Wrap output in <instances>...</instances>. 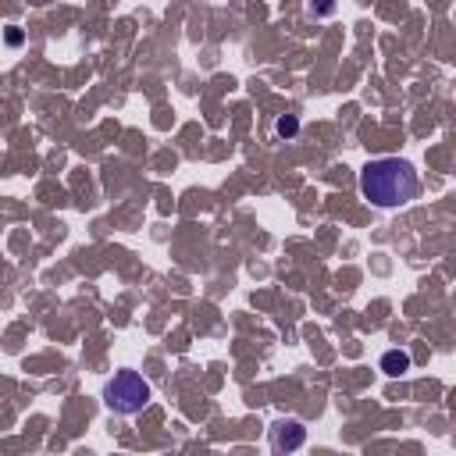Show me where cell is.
<instances>
[{
  "instance_id": "4",
  "label": "cell",
  "mask_w": 456,
  "mask_h": 456,
  "mask_svg": "<svg viewBox=\"0 0 456 456\" xmlns=\"http://www.w3.org/2000/svg\"><path fill=\"white\" fill-rule=\"evenodd\" d=\"M381 371H385L388 378L407 374V371H410V353H403V350H388V353L381 357Z\"/></svg>"
},
{
  "instance_id": "3",
  "label": "cell",
  "mask_w": 456,
  "mask_h": 456,
  "mask_svg": "<svg viewBox=\"0 0 456 456\" xmlns=\"http://www.w3.org/2000/svg\"><path fill=\"white\" fill-rule=\"evenodd\" d=\"M307 442V428L300 421H278L271 428V449L274 452H293Z\"/></svg>"
},
{
  "instance_id": "2",
  "label": "cell",
  "mask_w": 456,
  "mask_h": 456,
  "mask_svg": "<svg viewBox=\"0 0 456 456\" xmlns=\"http://www.w3.org/2000/svg\"><path fill=\"white\" fill-rule=\"evenodd\" d=\"M103 403L114 414H139L150 403V381L136 371H118L103 385Z\"/></svg>"
},
{
  "instance_id": "6",
  "label": "cell",
  "mask_w": 456,
  "mask_h": 456,
  "mask_svg": "<svg viewBox=\"0 0 456 456\" xmlns=\"http://www.w3.org/2000/svg\"><path fill=\"white\" fill-rule=\"evenodd\" d=\"M310 8H314V15H331L335 11V0H310Z\"/></svg>"
},
{
  "instance_id": "1",
  "label": "cell",
  "mask_w": 456,
  "mask_h": 456,
  "mask_svg": "<svg viewBox=\"0 0 456 456\" xmlns=\"http://www.w3.org/2000/svg\"><path fill=\"white\" fill-rule=\"evenodd\" d=\"M360 193H364V200H371L381 210L407 207L421 193L417 167L403 157H378L360 171Z\"/></svg>"
},
{
  "instance_id": "5",
  "label": "cell",
  "mask_w": 456,
  "mask_h": 456,
  "mask_svg": "<svg viewBox=\"0 0 456 456\" xmlns=\"http://www.w3.org/2000/svg\"><path fill=\"white\" fill-rule=\"evenodd\" d=\"M274 132H278V136H285V139H289V136H296V132H300L296 114H281V118L274 122Z\"/></svg>"
}]
</instances>
